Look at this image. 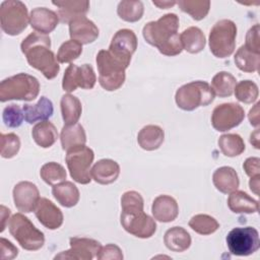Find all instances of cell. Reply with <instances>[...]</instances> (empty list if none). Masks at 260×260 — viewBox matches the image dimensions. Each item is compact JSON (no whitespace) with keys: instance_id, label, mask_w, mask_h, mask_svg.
I'll use <instances>...</instances> for the list:
<instances>
[{"instance_id":"d6986e66","label":"cell","mask_w":260,"mask_h":260,"mask_svg":"<svg viewBox=\"0 0 260 260\" xmlns=\"http://www.w3.org/2000/svg\"><path fill=\"white\" fill-rule=\"evenodd\" d=\"M58 14L46 7L34 8L29 13L30 26L38 32L48 35L52 32L59 23Z\"/></svg>"},{"instance_id":"ffe728a7","label":"cell","mask_w":260,"mask_h":260,"mask_svg":"<svg viewBox=\"0 0 260 260\" xmlns=\"http://www.w3.org/2000/svg\"><path fill=\"white\" fill-rule=\"evenodd\" d=\"M151 212L154 219L160 222H171L177 218L179 206L172 196L159 195L152 202Z\"/></svg>"},{"instance_id":"f35d334b","label":"cell","mask_w":260,"mask_h":260,"mask_svg":"<svg viewBox=\"0 0 260 260\" xmlns=\"http://www.w3.org/2000/svg\"><path fill=\"white\" fill-rule=\"evenodd\" d=\"M177 4L183 12L188 13L194 20L203 19L210 9V1L180 0Z\"/></svg>"},{"instance_id":"277c9868","label":"cell","mask_w":260,"mask_h":260,"mask_svg":"<svg viewBox=\"0 0 260 260\" xmlns=\"http://www.w3.org/2000/svg\"><path fill=\"white\" fill-rule=\"evenodd\" d=\"M40 92L39 80L29 74L18 73L5 78L0 83V102L5 103L11 100L30 102Z\"/></svg>"},{"instance_id":"83f0119b","label":"cell","mask_w":260,"mask_h":260,"mask_svg":"<svg viewBox=\"0 0 260 260\" xmlns=\"http://www.w3.org/2000/svg\"><path fill=\"white\" fill-rule=\"evenodd\" d=\"M166 247L173 252H184L191 246L190 234L181 226H173L169 229L164 236Z\"/></svg>"},{"instance_id":"d6a6232c","label":"cell","mask_w":260,"mask_h":260,"mask_svg":"<svg viewBox=\"0 0 260 260\" xmlns=\"http://www.w3.org/2000/svg\"><path fill=\"white\" fill-rule=\"evenodd\" d=\"M237 84L236 77L226 71L217 72L211 80V89L214 95L219 98H228L234 93Z\"/></svg>"},{"instance_id":"c3c4849f","label":"cell","mask_w":260,"mask_h":260,"mask_svg":"<svg viewBox=\"0 0 260 260\" xmlns=\"http://www.w3.org/2000/svg\"><path fill=\"white\" fill-rule=\"evenodd\" d=\"M259 106H260V104L256 103L255 106L249 111V115H248L250 124L254 127H258L260 124V122H259Z\"/></svg>"},{"instance_id":"ab89813d","label":"cell","mask_w":260,"mask_h":260,"mask_svg":"<svg viewBox=\"0 0 260 260\" xmlns=\"http://www.w3.org/2000/svg\"><path fill=\"white\" fill-rule=\"evenodd\" d=\"M234 92L239 102L244 104H252L258 99L259 88L258 85L252 80H242L236 84Z\"/></svg>"},{"instance_id":"52a82bcc","label":"cell","mask_w":260,"mask_h":260,"mask_svg":"<svg viewBox=\"0 0 260 260\" xmlns=\"http://www.w3.org/2000/svg\"><path fill=\"white\" fill-rule=\"evenodd\" d=\"M95 62L99 71V83L104 89L114 91L124 84L127 68L115 59L108 50H101L96 55Z\"/></svg>"},{"instance_id":"1f68e13d","label":"cell","mask_w":260,"mask_h":260,"mask_svg":"<svg viewBox=\"0 0 260 260\" xmlns=\"http://www.w3.org/2000/svg\"><path fill=\"white\" fill-rule=\"evenodd\" d=\"M60 108L65 125H72L78 122L82 113V106L76 96L70 93L62 95Z\"/></svg>"},{"instance_id":"e0dca14e","label":"cell","mask_w":260,"mask_h":260,"mask_svg":"<svg viewBox=\"0 0 260 260\" xmlns=\"http://www.w3.org/2000/svg\"><path fill=\"white\" fill-rule=\"evenodd\" d=\"M35 215L38 220L49 230H57L63 224L64 216L59 207H57L48 198H41L35 209Z\"/></svg>"},{"instance_id":"ba28073f","label":"cell","mask_w":260,"mask_h":260,"mask_svg":"<svg viewBox=\"0 0 260 260\" xmlns=\"http://www.w3.org/2000/svg\"><path fill=\"white\" fill-rule=\"evenodd\" d=\"M237 25L230 19H220L209 31V49L216 58L230 57L236 48Z\"/></svg>"},{"instance_id":"7dc6e473","label":"cell","mask_w":260,"mask_h":260,"mask_svg":"<svg viewBox=\"0 0 260 260\" xmlns=\"http://www.w3.org/2000/svg\"><path fill=\"white\" fill-rule=\"evenodd\" d=\"M243 169L245 173L250 177L260 176V159L259 157H248L244 164Z\"/></svg>"},{"instance_id":"ac0fdd59","label":"cell","mask_w":260,"mask_h":260,"mask_svg":"<svg viewBox=\"0 0 260 260\" xmlns=\"http://www.w3.org/2000/svg\"><path fill=\"white\" fill-rule=\"evenodd\" d=\"M99 27L93 21L85 16L74 19L69 23V36L71 40H74L81 45L93 43L99 38Z\"/></svg>"},{"instance_id":"603a6c76","label":"cell","mask_w":260,"mask_h":260,"mask_svg":"<svg viewBox=\"0 0 260 260\" xmlns=\"http://www.w3.org/2000/svg\"><path fill=\"white\" fill-rule=\"evenodd\" d=\"M58 7V16L61 22L70 23L74 19L85 16L89 10L88 1H53Z\"/></svg>"},{"instance_id":"5bb4252c","label":"cell","mask_w":260,"mask_h":260,"mask_svg":"<svg viewBox=\"0 0 260 260\" xmlns=\"http://www.w3.org/2000/svg\"><path fill=\"white\" fill-rule=\"evenodd\" d=\"M137 49V37L132 29H119L112 38L109 52L126 68L130 65L131 57Z\"/></svg>"},{"instance_id":"f5cc1de1","label":"cell","mask_w":260,"mask_h":260,"mask_svg":"<svg viewBox=\"0 0 260 260\" xmlns=\"http://www.w3.org/2000/svg\"><path fill=\"white\" fill-rule=\"evenodd\" d=\"M250 143L257 149L260 148L259 146V129H256L253 133L250 135Z\"/></svg>"},{"instance_id":"484cf974","label":"cell","mask_w":260,"mask_h":260,"mask_svg":"<svg viewBox=\"0 0 260 260\" xmlns=\"http://www.w3.org/2000/svg\"><path fill=\"white\" fill-rule=\"evenodd\" d=\"M228 206L234 213H255L259 210L258 201L244 191L235 190L228 198Z\"/></svg>"},{"instance_id":"836d02e7","label":"cell","mask_w":260,"mask_h":260,"mask_svg":"<svg viewBox=\"0 0 260 260\" xmlns=\"http://www.w3.org/2000/svg\"><path fill=\"white\" fill-rule=\"evenodd\" d=\"M235 64L244 72H256L260 64V54L254 53L247 49L245 45L241 46L235 54Z\"/></svg>"},{"instance_id":"4dcf8cb0","label":"cell","mask_w":260,"mask_h":260,"mask_svg":"<svg viewBox=\"0 0 260 260\" xmlns=\"http://www.w3.org/2000/svg\"><path fill=\"white\" fill-rule=\"evenodd\" d=\"M31 136L39 146L42 148H49L57 141L58 132L53 123L42 121L32 127Z\"/></svg>"},{"instance_id":"f546056e","label":"cell","mask_w":260,"mask_h":260,"mask_svg":"<svg viewBox=\"0 0 260 260\" xmlns=\"http://www.w3.org/2000/svg\"><path fill=\"white\" fill-rule=\"evenodd\" d=\"M182 48L190 54L200 53L206 44V39L203 31L197 26H190L180 35Z\"/></svg>"},{"instance_id":"d4e9b609","label":"cell","mask_w":260,"mask_h":260,"mask_svg":"<svg viewBox=\"0 0 260 260\" xmlns=\"http://www.w3.org/2000/svg\"><path fill=\"white\" fill-rule=\"evenodd\" d=\"M165 140V131L157 125L144 126L137 135L139 146L147 151H152L162 144Z\"/></svg>"},{"instance_id":"f6af8a7d","label":"cell","mask_w":260,"mask_h":260,"mask_svg":"<svg viewBox=\"0 0 260 260\" xmlns=\"http://www.w3.org/2000/svg\"><path fill=\"white\" fill-rule=\"evenodd\" d=\"M99 260H122L124 258L122 250L115 244H108L101 248L96 255Z\"/></svg>"},{"instance_id":"74e56055","label":"cell","mask_w":260,"mask_h":260,"mask_svg":"<svg viewBox=\"0 0 260 260\" xmlns=\"http://www.w3.org/2000/svg\"><path fill=\"white\" fill-rule=\"evenodd\" d=\"M40 176L45 183L54 186L65 181L67 173L63 166L58 162L50 161L42 166L40 170Z\"/></svg>"},{"instance_id":"4fadbf2b","label":"cell","mask_w":260,"mask_h":260,"mask_svg":"<svg viewBox=\"0 0 260 260\" xmlns=\"http://www.w3.org/2000/svg\"><path fill=\"white\" fill-rule=\"evenodd\" d=\"M245 118L242 106L236 103H224L216 106L211 115V125L218 132L229 131L239 126Z\"/></svg>"},{"instance_id":"7bdbcfd3","label":"cell","mask_w":260,"mask_h":260,"mask_svg":"<svg viewBox=\"0 0 260 260\" xmlns=\"http://www.w3.org/2000/svg\"><path fill=\"white\" fill-rule=\"evenodd\" d=\"M23 111L16 104L8 105L3 109L2 119L5 126L9 128H17L22 124L23 121Z\"/></svg>"},{"instance_id":"5b68a950","label":"cell","mask_w":260,"mask_h":260,"mask_svg":"<svg viewBox=\"0 0 260 260\" xmlns=\"http://www.w3.org/2000/svg\"><path fill=\"white\" fill-rule=\"evenodd\" d=\"M214 92L206 81H191L179 87L175 94L177 106L184 111L206 107L214 101Z\"/></svg>"},{"instance_id":"7402d4cb","label":"cell","mask_w":260,"mask_h":260,"mask_svg":"<svg viewBox=\"0 0 260 260\" xmlns=\"http://www.w3.org/2000/svg\"><path fill=\"white\" fill-rule=\"evenodd\" d=\"M24 120L28 124H34L36 122L47 121L53 116L54 107L51 100L46 96H41L38 103L30 105L24 104L22 107Z\"/></svg>"},{"instance_id":"7a4b0ae2","label":"cell","mask_w":260,"mask_h":260,"mask_svg":"<svg viewBox=\"0 0 260 260\" xmlns=\"http://www.w3.org/2000/svg\"><path fill=\"white\" fill-rule=\"evenodd\" d=\"M121 207L120 221L127 233L140 239H148L154 235L156 223L144 212V201L138 192H125L121 197Z\"/></svg>"},{"instance_id":"8fae6325","label":"cell","mask_w":260,"mask_h":260,"mask_svg":"<svg viewBox=\"0 0 260 260\" xmlns=\"http://www.w3.org/2000/svg\"><path fill=\"white\" fill-rule=\"evenodd\" d=\"M231 254L235 256H249L260 248L259 233L255 228H235L225 238Z\"/></svg>"},{"instance_id":"2e32d148","label":"cell","mask_w":260,"mask_h":260,"mask_svg":"<svg viewBox=\"0 0 260 260\" xmlns=\"http://www.w3.org/2000/svg\"><path fill=\"white\" fill-rule=\"evenodd\" d=\"M15 207L24 213L35 211L38 202L40 201V192L38 187L28 181L17 183L12 191Z\"/></svg>"},{"instance_id":"e575fe53","label":"cell","mask_w":260,"mask_h":260,"mask_svg":"<svg viewBox=\"0 0 260 260\" xmlns=\"http://www.w3.org/2000/svg\"><path fill=\"white\" fill-rule=\"evenodd\" d=\"M218 146L222 154L229 157H235L242 154L245 150V142L239 134L228 133L218 138Z\"/></svg>"},{"instance_id":"7c38bea8","label":"cell","mask_w":260,"mask_h":260,"mask_svg":"<svg viewBox=\"0 0 260 260\" xmlns=\"http://www.w3.org/2000/svg\"><path fill=\"white\" fill-rule=\"evenodd\" d=\"M95 82L96 76L91 65L83 64L77 66L71 63L64 72L62 88L67 92H72L76 90L77 87L91 89L95 85Z\"/></svg>"},{"instance_id":"8d00e7d4","label":"cell","mask_w":260,"mask_h":260,"mask_svg":"<svg viewBox=\"0 0 260 260\" xmlns=\"http://www.w3.org/2000/svg\"><path fill=\"white\" fill-rule=\"evenodd\" d=\"M189 226L197 234L207 236L215 233L218 228V221L208 214H196L189 220Z\"/></svg>"},{"instance_id":"9c48e42d","label":"cell","mask_w":260,"mask_h":260,"mask_svg":"<svg viewBox=\"0 0 260 260\" xmlns=\"http://www.w3.org/2000/svg\"><path fill=\"white\" fill-rule=\"evenodd\" d=\"M29 16L27 8L21 1L6 0L0 5V24L9 36L20 35L27 26Z\"/></svg>"},{"instance_id":"cb8c5ba5","label":"cell","mask_w":260,"mask_h":260,"mask_svg":"<svg viewBox=\"0 0 260 260\" xmlns=\"http://www.w3.org/2000/svg\"><path fill=\"white\" fill-rule=\"evenodd\" d=\"M214 187L221 193L228 194L237 190L240 186V180L235 169L231 167H220L212 175Z\"/></svg>"},{"instance_id":"816d5d0a","label":"cell","mask_w":260,"mask_h":260,"mask_svg":"<svg viewBox=\"0 0 260 260\" xmlns=\"http://www.w3.org/2000/svg\"><path fill=\"white\" fill-rule=\"evenodd\" d=\"M152 3L160 9H168L174 6L175 4H177L176 1H154V0L152 1Z\"/></svg>"},{"instance_id":"9a60e30c","label":"cell","mask_w":260,"mask_h":260,"mask_svg":"<svg viewBox=\"0 0 260 260\" xmlns=\"http://www.w3.org/2000/svg\"><path fill=\"white\" fill-rule=\"evenodd\" d=\"M70 249L56 255L54 259H73V260H91L96 257L102 245L99 241L89 238L72 237L69 239Z\"/></svg>"},{"instance_id":"f1b7e54d","label":"cell","mask_w":260,"mask_h":260,"mask_svg":"<svg viewBox=\"0 0 260 260\" xmlns=\"http://www.w3.org/2000/svg\"><path fill=\"white\" fill-rule=\"evenodd\" d=\"M60 140L63 150H69L79 145H85L86 134L84 128L79 123L65 125L60 134Z\"/></svg>"},{"instance_id":"d590c367","label":"cell","mask_w":260,"mask_h":260,"mask_svg":"<svg viewBox=\"0 0 260 260\" xmlns=\"http://www.w3.org/2000/svg\"><path fill=\"white\" fill-rule=\"evenodd\" d=\"M117 13L124 21L136 22L142 18L144 6L141 1H121L117 7Z\"/></svg>"},{"instance_id":"6da1fadb","label":"cell","mask_w":260,"mask_h":260,"mask_svg":"<svg viewBox=\"0 0 260 260\" xmlns=\"http://www.w3.org/2000/svg\"><path fill=\"white\" fill-rule=\"evenodd\" d=\"M179 17L175 13H167L155 21L147 22L142 29L146 43L155 47L165 56H177L183 48L178 34Z\"/></svg>"},{"instance_id":"681fc988","label":"cell","mask_w":260,"mask_h":260,"mask_svg":"<svg viewBox=\"0 0 260 260\" xmlns=\"http://www.w3.org/2000/svg\"><path fill=\"white\" fill-rule=\"evenodd\" d=\"M259 185H260V176L253 177V178L250 179V181H249V187H250V190H251L255 195H258V194H259Z\"/></svg>"},{"instance_id":"30bf717a","label":"cell","mask_w":260,"mask_h":260,"mask_svg":"<svg viewBox=\"0 0 260 260\" xmlns=\"http://www.w3.org/2000/svg\"><path fill=\"white\" fill-rule=\"evenodd\" d=\"M93 158V150L85 145H79L67 150L65 161L70 176L75 182L81 185L90 183V167Z\"/></svg>"},{"instance_id":"b9f144b4","label":"cell","mask_w":260,"mask_h":260,"mask_svg":"<svg viewBox=\"0 0 260 260\" xmlns=\"http://www.w3.org/2000/svg\"><path fill=\"white\" fill-rule=\"evenodd\" d=\"M0 153L3 158H11L15 156L20 149V139L14 133L1 134Z\"/></svg>"},{"instance_id":"8992f818","label":"cell","mask_w":260,"mask_h":260,"mask_svg":"<svg viewBox=\"0 0 260 260\" xmlns=\"http://www.w3.org/2000/svg\"><path fill=\"white\" fill-rule=\"evenodd\" d=\"M8 230L10 235L24 250L37 251L45 244L43 232L38 230L29 218L22 213H15L11 216L8 222Z\"/></svg>"},{"instance_id":"60d3db41","label":"cell","mask_w":260,"mask_h":260,"mask_svg":"<svg viewBox=\"0 0 260 260\" xmlns=\"http://www.w3.org/2000/svg\"><path fill=\"white\" fill-rule=\"evenodd\" d=\"M82 53V45L74 40L64 42L57 53V61L59 63H71L76 60Z\"/></svg>"},{"instance_id":"44dd1931","label":"cell","mask_w":260,"mask_h":260,"mask_svg":"<svg viewBox=\"0 0 260 260\" xmlns=\"http://www.w3.org/2000/svg\"><path fill=\"white\" fill-rule=\"evenodd\" d=\"M91 179L101 185L114 183L120 175V166L117 161L110 158L98 160L90 171Z\"/></svg>"},{"instance_id":"4316f807","label":"cell","mask_w":260,"mask_h":260,"mask_svg":"<svg viewBox=\"0 0 260 260\" xmlns=\"http://www.w3.org/2000/svg\"><path fill=\"white\" fill-rule=\"evenodd\" d=\"M52 194L60 205L67 208L75 206L80 198L78 188L70 181H63L54 185Z\"/></svg>"},{"instance_id":"3957f363","label":"cell","mask_w":260,"mask_h":260,"mask_svg":"<svg viewBox=\"0 0 260 260\" xmlns=\"http://www.w3.org/2000/svg\"><path fill=\"white\" fill-rule=\"evenodd\" d=\"M20 50L26 57L27 63L47 79H53L58 75L60 65L51 50V39L48 35L30 32L21 42Z\"/></svg>"},{"instance_id":"bcb514c9","label":"cell","mask_w":260,"mask_h":260,"mask_svg":"<svg viewBox=\"0 0 260 260\" xmlns=\"http://www.w3.org/2000/svg\"><path fill=\"white\" fill-rule=\"evenodd\" d=\"M18 249L8 240L1 238L0 239V258L5 259H13L17 256Z\"/></svg>"},{"instance_id":"ee69618b","label":"cell","mask_w":260,"mask_h":260,"mask_svg":"<svg viewBox=\"0 0 260 260\" xmlns=\"http://www.w3.org/2000/svg\"><path fill=\"white\" fill-rule=\"evenodd\" d=\"M260 26L259 24H254L246 35L245 47L250 51L260 54Z\"/></svg>"},{"instance_id":"f907efd6","label":"cell","mask_w":260,"mask_h":260,"mask_svg":"<svg viewBox=\"0 0 260 260\" xmlns=\"http://www.w3.org/2000/svg\"><path fill=\"white\" fill-rule=\"evenodd\" d=\"M9 215H10V209L6 208L4 205H1V230H0L1 233L5 229V220L8 219Z\"/></svg>"}]
</instances>
